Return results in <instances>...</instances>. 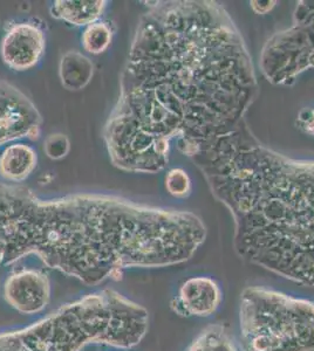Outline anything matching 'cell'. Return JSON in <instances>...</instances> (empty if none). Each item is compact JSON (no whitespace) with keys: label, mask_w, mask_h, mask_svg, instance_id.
<instances>
[{"label":"cell","mask_w":314,"mask_h":351,"mask_svg":"<svg viewBox=\"0 0 314 351\" xmlns=\"http://www.w3.org/2000/svg\"><path fill=\"white\" fill-rule=\"evenodd\" d=\"M295 125L304 134L314 137V108L304 109L300 112L295 121Z\"/></svg>","instance_id":"cell-18"},{"label":"cell","mask_w":314,"mask_h":351,"mask_svg":"<svg viewBox=\"0 0 314 351\" xmlns=\"http://www.w3.org/2000/svg\"><path fill=\"white\" fill-rule=\"evenodd\" d=\"M243 351H314V302L251 286L239 302Z\"/></svg>","instance_id":"cell-5"},{"label":"cell","mask_w":314,"mask_h":351,"mask_svg":"<svg viewBox=\"0 0 314 351\" xmlns=\"http://www.w3.org/2000/svg\"><path fill=\"white\" fill-rule=\"evenodd\" d=\"M93 75V64L86 56L69 52L60 64V77L69 90H79L87 86Z\"/></svg>","instance_id":"cell-13"},{"label":"cell","mask_w":314,"mask_h":351,"mask_svg":"<svg viewBox=\"0 0 314 351\" xmlns=\"http://www.w3.org/2000/svg\"><path fill=\"white\" fill-rule=\"evenodd\" d=\"M38 156L27 144L8 145L0 155V176L8 182L19 183L26 180L36 168Z\"/></svg>","instance_id":"cell-11"},{"label":"cell","mask_w":314,"mask_h":351,"mask_svg":"<svg viewBox=\"0 0 314 351\" xmlns=\"http://www.w3.org/2000/svg\"><path fill=\"white\" fill-rule=\"evenodd\" d=\"M69 150V142L64 135H52L45 144V152L53 160H59L66 156Z\"/></svg>","instance_id":"cell-17"},{"label":"cell","mask_w":314,"mask_h":351,"mask_svg":"<svg viewBox=\"0 0 314 351\" xmlns=\"http://www.w3.org/2000/svg\"><path fill=\"white\" fill-rule=\"evenodd\" d=\"M3 294L5 301L20 314L34 315L47 307L52 287L48 276L43 271L23 269L8 276Z\"/></svg>","instance_id":"cell-8"},{"label":"cell","mask_w":314,"mask_h":351,"mask_svg":"<svg viewBox=\"0 0 314 351\" xmlns=\"http://www.w3.org/2000/svg\"><path fill=\"white\" fill-rule=\"evenodd\" d=\"M205 238L203 220L192 212L100 195L43 200L25 186L0 183V267L34 254L96 286L127 268L186 263Z\"/></svg>","instance_id":"cell-2"},{"label":"cell","mask_w":314,"mask_h":351,"mask_svg":"<svg viewBox=\"0 0 314 351\" xmlns=\"http://www.w3.org/2000/svg\"><path fill=\"white\" fill-rule=\"evenodd\" d=\"M148 328L146 308L107 288L65 304L30 327L0 334V351H82L91 344L131 349Z\"/></svg>","instance_id":"cell-4"},{"label":"cell","mask_w":314,"mask_h":351,"mask_svg":"<svg viewBox=\"0 0 314 351\" xmlns=\"http://www.w3.org/2000/svg\"><path fill=\"white\" fill-rule=\"evenodd\" d=\"M166 188L174 197H186L190 192V180L181 169H174L166 177Z\"/></svg>","instance_id":"cell-16"},{"label":"cell","mask_w":314,"mask_h":351,"mask_svg":"<svg viewBox=\"0 0 314 351\" xmlns=\"http://www.w3.org/2000/svg\"><path fill=\"white\" fill-rule=\"evenodd\" d=\"M111 29L106 23L96 21L85 29L81 41L85 51L91 54L104 53L111 43Z\"/></svg>","instance_id":"cell-15"},{"label":"cell","mask_w":314,"mask_h":351,"mask_svg":"<svg viewBox=\"0 0 314 351\" xmlns=\"http://www.w3.org/2000/svg\"><path fill=\"white\" fill-rule=\"evenodd\" d=\"M1 58L8 67L24 72L34 67L45 52L44 32L30 23L16 24L5 34Z\"/></svg>","instance_id":"cell-9"},{"label":"cell","mask_w":314,"mask_h":351,"mask_svg":"<svg viewBox=\"0 0 314 351\" xmlns=\"http://www.w3.org/2000/svg\"><path fill=\"white\" fill-rule=\"evenodd\" d=\"M259 66L267 81L277 86H291L314 68V0L299 1L293 24L265 43Z\"/></svg>","instance_id":"cell-6"},{"label":"cell","mask_w":314,"mask_h":351,"mask_svg":"<svg viewBox=\"0 0 314 351\" xmlns=\"http://www.w3.org/2000/svg\"><path fill=\"white\" fill-rule=\"evenodd\" d=\"M235 223L239 258L314 286V162L259 142L247 121L189 157Z\"/></svg>","instance_id":"cell-3"},{"label":"cell","mask_w":314,"mask_h":351,"mask_svg":"<svg viewBox=\"0 0 314 351\" xmlns=\"http://www.w3.org/2000/svg\"><path fill=\"white\" fill-rule=\"evenodd\" d=\"M222 289L215 280L208 276H195L186 280L171 308L176 314L188 317H209L222 304Z\"/></svg>","instance_id":"cell-10"},{"label":"cell","mask_w":314,"mask_h":351,"mask_svg":"<svg viewBox=\"0 0 314 351\" xmlns=\"http://www.w3.org/2000/svg\"><path fill=\"white\" fill-rule=\"evenodd\" d=\"M41 116L18 88L0 81V147L24 137L38 138Z\"/></svg>","instance_id":"cell-7"},{"label":"cell","mask_w":314,"mask_h":351,"mask_svg":"<svg viewBox=\"0 0 314 351\" xmlns=\"http://www.w3.org/2000/svg\"><path fill=\"white\" fill-rule=\"evenodd\" d=\"M106 6L104 0H56L51 8V14L74 26H89L102 16Z\"/></svg>","instance_id":"cell-12"},{"label":"cell","mask_w":314,"mask_h":351,"mask_svg":"<svg viewBox=\"0 0 314 351\" xmlns=\"http://www.w3.org/2000/svg\"><path fill=\"white\" fill-rule=\"evenodd\" d=\"M187 351H238L227 328L210 324L199 332Z\"/></svg>","instance_id":"cell-14"},{"label":"cell","mask_w":314,"mask_h":351,"mask_svg":"<svg viewBox=\"0 0 314 351\" xmlns=\"http://www.w3.org/2000/svg\"><path fill=\"white\" fill-rule=\"evenodd\" d=\"M104 141L116 168L162 171L235 129L259 93L247 45L215 1H156L139 19Z\"/></svg>","instance_id":"cell-1"}]
</instances>
